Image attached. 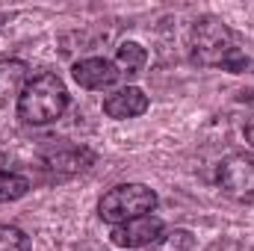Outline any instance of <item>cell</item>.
I'll return each instance as SVG.
<instances>
[{
	"label": "cell",
	"mask_w": 254,
	"mask_h": 251,
	"mask_svg": "<svg viewBox=\"0 0 254 251\" xmlns=\"http://www.w3.org/2000/svg\"><path fill=\"white\" fill-rule=\"evenodd\" d=\"M0 251H33V243L21 228L0 225Z\"/></svg>",
	"instance_id": "7c38bea8"
},
{
	"label": "cell",
	"mask_w": 254,
	"mask_h": 251,
	"mask_svg": "<svg viewBox=\"0 0 254 251\" xmlns=\"http://www.w3.org/2000/svg\"><path fill=\"white\" fill-rule=\"evenodd\" d=\"M163 237V222L157 216H139V219H130L125 225H113V234L110 240L119 246V249L136 251V249H148V246H157Z\"/></svg>",
	"instance_id": "5b68a950"
},
{
	"label": "cell",
	"mask_w": 254,
	"mask_h": 251,
	"mask_svg": "<svg viewBox=\"0 0 254 251\" xmlns=\"http://www.w3.org/2000/svg\"><path fill=\"white\" fill-rule=\"evenodd\" d=\"M160 251H190L192 249V234L190 231H172L166 237H160Z\"/></svg>",
	"instance_id": "4fadbf2b"
},
{
	"label": "cell",
	"mask_w": 254,
	"mask_h": 251,
	"mask_svg": "<svg viewBox=\"0 0 254 251\" xmlns=\"http://www.w3.org/2000/svg\"><path fill=\"white\" fill-rule=\"evenodd\" d=\"M252 251H254V249H252Z\"/></svg>",
	"instance_id": "9a60e30c"
},
{
	"label": "cell",
	"mask_w": 254,
	"mask_h": 251,
	"mask_svg": "<svg viewBox=\"0 0 254 251\" xmlns=\"http://www.w3.org/2000/svg\"><path fill=\"white\" fill-rule=\"evenodd\" d=\"M65 110H68V89L51 71L33 74L27 80L21 98H18V119L33 127L51 125V122L63 119Z\"/></svg>",
	"instance_id": "7a4b0ae2"
},
{
	"label": "cell",
	"mask_w": 254,
	"mask_h": 251,
	"mask_svg": "<svg viewBox=\"0 0 254 251\" xmlns=\"http://www.w3.org/2000/svg\"><path fill=\"white\" fill-rule=\"evenodd\" d=\"M92 160H95L92 151H86V148H71V151H63V154L48 157V169L57 172V175H77V172L89 169Z\"/></svg>",
	"instance_id": "9c48e42d"
},
{
	"label": "cell",
	"mask_w": 254,
	"mask_h": 251,
	"mask_svg": "<svg viewBox=\"0 0 254 251\" xmlns=\"http://www.w3.org/2000/svg\"><path fill=\"white\" fill-rule=\"evenodd\" d=\"M190 54L198 65L207 68H225L231 74H246L252 68V60L234 45V33L222 18L204 15L190 30Z\"/></svg>",
	"instance_id": "6da1fadb"
},
{
	"label": "cell",
	"mask_w": 254,
	"mask_h": 251,
	"mask_svg": "<svg viewBox=\"0 0 254 251\" xmlns=\"http://www.w3.org/2000/svg\"><path fill=\"white\" fill-rule=\"evenodd\" d=\"M30 192V181L24 175H15V172H0V204H9V201H18Z\"/></svg>",
	"instance_id": "8fae6325"
},
{
	"label": "cell",
	"mask_w": 254,
	"mask_h": 251,
	"mask_svg": "<svg viewBox=\"0 0 254 251\" xmlns=\"http://www.w3.org/2000/svg\"><path fill=\"white\" fill-rule=\"evenodd\" d=\"M71 74H74V80H77L83 89H92V92H98V89H110V86L122 77L116 65L110 63V60H101V57H89V60L74 63Z\"/></svg>",
	"instance_id": "8992f818"
},
{
	"label": "cell",
	"mask_w": 254,
	"mask_h": 251,
	"mask_svg": "<svg viewBox=\"0 0 254 251\" xmlns=\"http://www.w3.org/2000/svg\"><path fill=\"white\" fill-rule=\"evenodd\" d=\"M246 142H249V145L254 148V116L249 119V122H246Z\"/></svg>",
	"instance_id": "5bb4252c"
},
{
	"label": "cell",
	"mask_w": 254,
	"mask_h": 251,
	"mask_svg": "<svg viewBox=\"0 0 254 251\" xmlns=\"http://www.w3.org/2000/svg\"><path fill=\"white\" fill-rule=\"evenodd\" d=\"M157 207V192L145 184H119L113 187L98 204V213L110 225H125L130 219L148 216Z\"/></svg>",
	"instance_id": "3957f363"
},
{
	"label": "cell",
	"mask_w": 254,
	"mask_h": 251,
	"mask_svg": "<svg viewBox=\"0 0 254 251\" xmlns=\"http://www.w3.org/2000/svg\"><path fill=\"white\" fill-rule=\"evenodd\" d=\"M104 113L110 119H119V122L136 119V116L148 113V95L142 89H136V86H125V89L104 98Z\"/></svg>",
	"instance_id": "52a82bcc"
},
{
	"label": "cell",
	"mask_w": 254,
	"mask_h": 251,
	"mask_svg": "<svg viewBox=\"0 0 254 251\" xmlns=\"http://www.w3.org/2000/svg\"><path fill=\"white\" fill-rule=\"evenodd\" d=\"M27 80L30 68L24 60H0V107H6L12 98H21Z\"/></svg>",
	"instance_id": "ba28073f"
},
{
	"label": "cell",
	"mask_w": 254,
	"mask_h": 251,
	"mask_svg": "<svg viewBox=\"0 0 254 251\" xmlns=\"http://www.w3.org/2000/svg\"><path fill=\"white\" fill-rule=\"evenodd\" d=\"M216 184L231 201L254 204V154H228L216 166Z\"/></svg>",
	"instance_id": "277c9868"
},
{
	"label": "cell",
	"mask_w": 254,
	"mask_h": 251,
	"mask_svg": "<svg viewBox=\"0 0 254 251\" xmlns=\"http://www.w3.org/2000/svg\"><path fill=\"white\" fill-rule=\"evenodd\" d=\"M148 63V54H145V48L139 45V42H125L122 48H119V54H116V68H119V74H125V77H133V74H139L142 68Z\"/></svg>",
	"instance_id": "30bf717a"
}]
</instances>
